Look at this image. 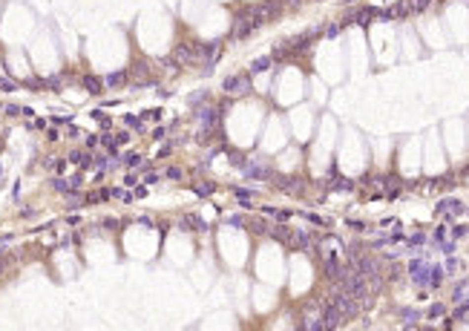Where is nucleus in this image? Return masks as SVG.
<instances>
[{
	"mask_svg": "<svg viewBox=\"0 0 469 331\" xmlns=\"http://www.w3.org/2000/svg\"><path fill=\"white\" fill-rule=\"evenodd\" d=\"M259 26H262V20L253 15V9H251V12H245V15L236 17V23H234V38H239V41H242V38L253 35Z\"/></svg>",
	"mask_w": 469,
	"mask_h": 331,
	"instance_id": "obj_1",
	"label": "nucleus"
},
{
	"mask_svg": "<svg viewBox=\"0 0 469 331\" xmlns=\"http://www.w3.org/2000/svg\"><path fill=\"white\" fill-rule=\"evenodd\" d=\"M352 259H354V271H357V274H363L366 280H380V265H377V259L363 256V253H357Z\"/></svg>",
	"mask_w": 469,
	"mask_h": 331,
	"instance_id": "obj_2",
	"label": "nucleus"
},
{
	"mask_svg": "<svg viewBox=\"0 0 469 331\" xmlns=\"http://www.w3.org/2000/svg\"><path fill=\"white\" fill-rule=\"evenodd\" d=\"M222 89L228 95H245V92H251V78L248 75H228L222 81Z\"/></svg>",
	"mask_w": 469,
	"mask_h": 331,
	"instance_id": "obj_3",
	"label": "nucleus"
},
{
	"mask_svg": "<svg viewBox=\"0 0 469 331\" xmlns=\"http://www.w3.org/2000/svg\"><path fill=\"white\" fill-rule=\"evenodd\" d=\"M193 46H196V58H199V61H204L207 66H213L216 58H219V52H222V41H207V43H193Z\"/></svg>",
	"mask_w": 469,
	"mask_h": 331,
	"instance_id": "obj_4",
	"label": "nucleus"
},
{
	"mask_svg": "<svg viewBox=\"0 0 469 331\" xmlns=\"http://www.w3.org/2000/svg\"><path fill=\"white\" fill-rule=\"evenodd\" d=\"M331 305H337V308L343 311V317H354L360 311V302H357L352 294H346V291H337L334 297H331Z\"/></svg>",
	"mask_w": 469,
	"mask_h": 331,
	"instance_id": "obj_5",
	"label": "nucleus"
},
{
	"mask_svg": "<svg viewBox=\"0 0 469 331\" xmlns=\"http://www.w3.org/2000/svg\"><path fill=\"white\" fill-rule=\"evenodd\" d=\"M173 58H176V64H182V66L199 64V58H196V46H193V43H179L176 52H173Z\"/></svg>",
	"mask_w": 469,
	"mask_h": 331,
	"instance_id": "obj_6",
	"label": "nucleus"
},
{
	"mask_svg": "<svg viewBox=\"0 0 469 331\" xmlns=\"http://www.w3.org/2000/svg\"><path fill=\"white\" fill-rule=\"evenodd\" d=\"M179 228H182V231H199V233H204V231H207V222H204L201 216H196V213H187V216H182Z\"/></svg>",
	"mask_w": 469,
	"mask_h": 331,
	"instance_id": "obj_7",
	"label": "nucleus"
},
{
	"mask_svg": "<svg viewBox=\"0 0 469 331\" xmlns=\"http://www.w3.org/2000/svg\"><path fill=\"white\" fill-rule=\"evenodd\" d=\"M343 320H346V317H343V311H340L337 305H325V314H322V329H337Z\"/></svg>",
	"mask_w": 469,
	"mask_h": 331,
	"instance_id": "obj_8",
	"label": "nucleus"
},
{
	"mask_svg": "<svg viewBox=\"0 0 469 331\" xmlns=\"http://www.w3.org/2000/svg\"><path fill=\"white\" fill-rule=\"evenodd\" d=\"M196 118L201 121V127H204V130H210V127L219 121V110H213V107H201L199 113H196Z\"/></svg>",
	"mask_w": 469,
	"mask_h": 331,
	"instance_id": "obj_9",
	"label": "nucleus"
},
{
	"mask_svg": "<svg viewBox=\"0 0 469 331\" xmlns=\"http://www.w3.org/2000/svg\"><path fill=\"white\" fill-rule=\"evenodd\" d=\"M343 274H346V268H343V265L337 262V259H325V277H328V280H343Z\"/></svg>",
	"mask_w": 469,
	"mask_h": 331,
	"instance_id": "obj_10",
	"label": "nucleus"
},
{
	"mask_svg": "<svg viewBox=\"0 0 469 331\" xmlns=\"http://www.w3.org/2000/svg\"><path fill=\"white\" fill-rule=\"evenodd\" d=\"M437 213L461 216V213H464V207H461V202H455V199H446V202H440V205H437Z\"/></svg>",
	"mask_w": 469,
	"mask_h": 331,
	"instance_id": "obj_11",
	"label": "nucleus"
},
{
	"mask_svg": "<svg viewBox=\"0 0 469 331\" xmlns=\"http://www.w3.org/2000/svg\"><path fill=\"white\" fill-rule=\"evenodd\" d=\"M127 78H130V72H113V75L104 78V86H110V89H113V86H121Z\"/></svg>",
	"mask_w": 469,
	"mask_h": 331,
	"instance_id": "obj_12",
	"label": "nucleus"
},
{
	"mask_svg": "<svg viewBox=\"0 0 469 331\" xmlns=\"http://www.w3.org/2000/svg\"><path fill=\"white\" fill-rule=\"evenodd\" d=\"M84 86H86V92L98 95L101 89H104V81H101V78H95V75H86V78H84Z\"/></svg>",
	"mask_w": 469,
	"mask_h": 331,
	"instance_id": "obj_13",
	"label": "nucleus"
},
{
	"mask_svg": "<svg viewBox=\"0 0 469 331\" xmlns=\"http://www.w3.org/2000/svg\"><path fill=\"white\" fill-rule=\"evenodd\" d=\"M268 66H271V58H256V61L251 64V72L253 75H259V72H265Z\"/></svg>",
	"mask_w": 469,
	"mask_h": 331,
	"instance_id": "obj_14",
	"label": "nucleus"
},
{
	"mask_svg": "<svg viewBox=\"0 0 469 331\" xmlns=\"http://www.w3.org/2000/svg\"><path fill=\"white\" fill-rule=\"evenodd\" d=\"M69 162H72V165H81V167H89V156L81 153V150H75V153L69 156Z\"/></svg>",
	"mask_w": 469,
	"mask_h": 331,
	"instance_id": "obj_15",
	"label": "nucleus"
},
{
	"mask_svg": "<svg viewBox=\"0 0 469 331\" xmlns=\"http://www.w3.org/2000/svg\"><path fill=\"white\" fill-rule=\"evenodd\" d=\"M288 242H291L294 248H308V236H305V233H294V236H288Z\"/></svg>",
	"mask_w": 469,
	"mask_h": 331,
	"instance_id": "obj_16",
	"label": "nucleus"
},
{
	"mask_svg": "<svg viewBox=\"0 0 469 331\" xmlns=\"http://www.w3.org/2000/svg\"><path fill=\"white\" fill-rule=\"evenodd\" d=\"M52 187H55L58 193H69V190H72V184H69V179H55V182H52Z\"/></svg>",
	"mask_w": 469,
	"mask_h": 331,
	"instance_id": "obj_17",
	"label": "nucleus"
},
{
	"mask_svg": "<svg viewBox=\"0 0 469 331\" xmlns=\"http://www.w3.org/2000/svg\"><path fill=\"white\" fill-rule=\"evenodd\" d=\"M121 162H124L127 167H138V165H141V156H138V153H127Z\"/></svg>",
	"mask_w": 469,
	"mask_h": 331,
	"instance_id": "obj_18",
	"label": "nucleus"
},
{
	"mask_svg": "<svg viewBox=\"0 0 469 331\" xmlns=\"http://www.w3.org/2000/svg\"><path fill=\"white\" fill-rule=\"evenodd\" d=\"M403 320H406V326H415V323L420 320V314L418 311H412V308H406V311H403Z\"/></svg>",
	"mask_w": 469,
	"mask_h": 331,
	"instance_id": "obj_19",
	"label": "nucleus"
},
{
	"mask_svg": "<svg viewBox=\"0 0 469 331\" xmlns=\"http://www.w3.org/2000/svg\"><path fill=\"white\" fill-rule=\"evenodd\" d=\"M193 193H199V196H210V193H213V184H193Z\"/></svg>",
	"mask_w": 469,
	"mask_h": 331,
	"instance_id": "obj_20",
	"label": "nucleus"
},
{
	"mask_svg": "<svg viewBox=\"0 0 469 331\" xmlns=\"http://www.w3.org/2000/svg\"><path fill=\"white\" fill-rule=\"evenodd\" d=\"M147 72H150V66L144 64V61H138V64L133 66V75H147Z\"/></svg>",
	"mask_w": 469,
	"mask_h": 331,
	"instance_id": "obj_21",
	"label": "nucleus"
},
{
	"mask_svg": "<svg viewBox=\"0 0 469 331\" xmlns=\"http://www.w3.org/2000/svg\"><path fill=\"white\" fill-rule=\"evenodd\" d=\"M3 110H6V116H23V107H17V104H9Z\"/></svg>",
	"mask_w": 469,
	"mask_h": 331,
	"instance_id": "obj_22",
	"label": "nucleus"
},
{
	"mask_svg": "<svg viewBox=\"0 0 469 331\" xmlns=\"http://www.w3.org/2000/svg\"><path fill=\"white\" fill-rule=\"evenodd\" d=\"M0 89H6V92H15L17 83H15V81H6V78H0Z\"/></svg>",
	"mask_w": 469,
	"mask_h": 331,
	"instance_id": "obj_23",
	"label": "nucleus"
},
{
	"mask_svg": "<svg viewBox=\"0 0 469 331\" xmlns=\"http://www.w3.org/2000/svg\"><path fill=\"white\" fill-rule=\"evenodd\" d=\"M443 311H446V308H443V305H440V302H435V305H432V308H429V317H432V320H435V317H440V314H443Z\"/></svg>",
	"mask_w": 469,
	"mask_h": 331,
	"instance_id": "obj_24",
	"label": "nucleus"
},
{
	"mask_svg": "<svg viewBox=\"0 0 469 331\" xmlns=\"http://www.w3.org/2000/svg\"><path fill=\"white\" fill-rule=\"evenodd\" d=\"M92 116H95V121H101V127H110V118L104 116V113H101V110H95V113H92Z\"/></svg>",
	"mask_w": 469,
	"mask_h": 331,
	"instance_id": "obj_25",
	"label": "nucleus"
},
{
	"mask_svg": "<svg viewBox=\"0 0 469 331\" xmlns=\"http://www.w3.org/2000/svg\"><path fill=\"white\" fill-rule=\"evenodd\" d=\"M182 176H185V173H182L179 167H170V170H167V179H176V182H179Z\"/></svg>",
	"mask_w": 469,
	"mask_h": 331,
	"instance_id": "obj_26",
	"label": "nucleus"
},
{
	"mask_svg": "<svg viewBox=\"0 0 469 331\" xmlns=\"http://www.w3.org/2000/svg\"><path fill=\"white\" fill-rule=\"evenodd\" d=\"M144 118H147V121H158V118H161V110H147Z\"/></svg>",
	"mask_w": 469,
	"mask_h": 331,
	"instance_id": "obj_27",
	"label": "nucleus"
},
{
	"mask_svg": "<svg viewBox=\"0 0 469 331\" xmlns=\"http://www.w3.org/2000/svg\"><path fill=\"white\" fill-rule=\"evenodd\" d=\"M467 311H469V302H464V305H461V308H458V311L452 314V320H461V317H467Z\"/></svg>",
	"mask_w": 469,
	"mask_h": 331,
	"instance_id": "obj_28",
	"label": "nucleus"
},
{
	"mask_svg": "<svg viewBox=\"0 0 469 331\" xmlns=\"http://www.w3.org/2000/svg\"><path fill=\"white\" fill-rule=\"evenodd\" d=\"M282 190H288V193H294V190H300V184H297V179H291V182L282 184Z\"/></svg>",
	"mask_w": 469,
	"mask_h": 331,
	"instance_id": "obj_29",
	"label": "nucleus"
},
{
	"mask_svg": "<svg viewBox=\"0 0 469 331\" xmlns=\"http://www.w3.org/2000/svg\"><path fill=\"white\" fill-rule=\"evenodd\" d=\"M334 190H352V182H346V179H340V182H334Z\"/></svg>",
	"mask_w": 469,
	"mask_h": 331,
	"instance_id": "obj_30",
	"label": "nucleus"
},
{
	"mask_svg": "<svg viewBox=\"0 0 469 331\" xmlns=\"http://www.w3.org/2000/svg\"><path fill=\"white\" fill-rule=\"evenodd\" d=\"M69 184H72V190H78V187L84 184V179H81V176H72V179H69Z\"/></svg>",
	"mask_w": 469,
	"mask_h": 331,
	"instance_id": "obj_31",
	"label": "nucleus"
},
{
	"mask_svg": "<svg viewBox=\"0 0 469 331\" xmlns=\"http://www.w3.org/2000/svg\"><path fill=\"white\" fill-rule=\"evenodd\" d=\"M158 182V173H147V179H144V184H156Z\"/></svg>",
	"mask_w": 469,
	"mask_h": 331,
	"instance_id": "obj_32",
	"label": "nucleus"
},
{
	"mask_svg": "<svg viewBox=\"0 0 469 331\" xmlns=\"http://www.w3.org/2000/svg\"><path fill=\"white\" fill-rule=\"evenodd\" d=\"M135 182H138V179H135L133 173H127V179H124V184H127V187H133V184H135Z\"/></svg>",
	"mask_w": 469,
	"mask_h": 331,
	"instance_id": "obj_33",
	"label": "nucleus"
},
{
	"mask_svg": "<svg viewBox=\"0 0 469 331\" xmlns=\"http://www.w3.org/2000/svg\"><path fill=\"white\" fill-rule=\"evenodd\" d=\"M452 236H455V239H461V236H467V228H455V231H452Z\"/></svg>",
	"mask_w": 469,
	"mask_h": 331,
	"instance_id": "obj_34",
	"label": "nucleus"
},
{
	"mask_svg": "<svg viewBox=\"0 0 469 331\" xmlns=\"http://www.w3.org/2000/svg\"><path fill=\"white\" fill-rule=\"evenodd\" d=\"M440 248H443V253H452V250H455V242H443Z\"/></svg>",
	"mask_w": 469,
	"mask_h": 331,
	"instance_id": "obj_35",
	"label": "nucleus"
},
{
	"mask_svg": "<svg viewBox=\"0 0 469 331\" xmlns=\"http://www.w3.org/2000/svg\"><path fill=\"white\" fill-rule=\"evenodd\" d=\"M443 236H446V231H443V228H437V231H435V242H443Z\"/></svg>",
	"mask_w": 469,
	"mask_h": 331,
	"instance_id": "obj_36",
	"label": "nucleus"
},
{
	"mask_svg": "<svg viewBox=\"0 0 469 331\" xmlns=\"http://www.w3.org/2000/svg\"><path fill=\"white\" fill-rule=\"evenodd\" d=\"M288 3H291V6H300L302 0H288Z\"/></svg>",
	"mask_w": 469,
	"mask_h": 331,
	"instance_id": "obj_37",
	"label": "nucleus"
}]
</instances>
